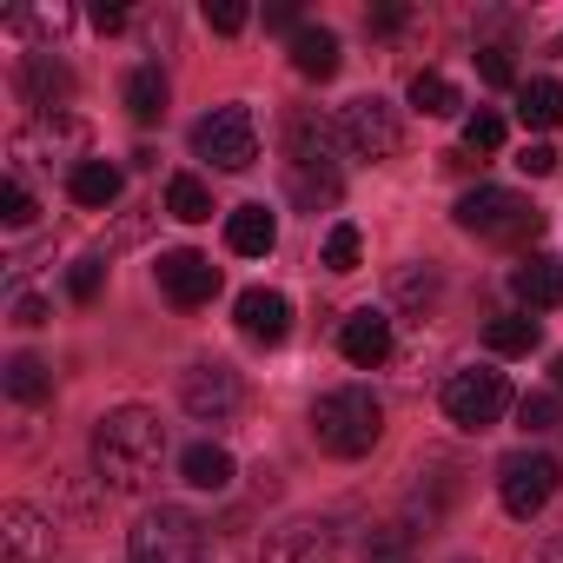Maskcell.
I'll use <instances>...</instances> for the list:
<instances>
[{
	"mask_svg": "<svg viewBox=\"0 0 563 563\" xmlns=\"http://www.w3.org/2000/svg\"><path fill=\"white\" fill-rule=\"evenodd\" d=\"M166 457V424L146 405H120L93 424V471L113 490H146Z\"/></svg>",
	"mask_w": 563,
	"mask_h": 563,
	"instance_id": "obj_1",
	"label": "cell"
},
{
	"mask_svg": "<svg viewBox=\"0 0 563 563\" xmlns=\"http://www.w3.org/2000/svg\"><path fill=\"white\" fill-rule=\"evenodd\" d=\"M352 146H345V133L332 126V120H319V113H292L286 120V186H292V199L306 206V212H319V206H339V192H345V159Z\"/></svg>",
	"mask_w": 563,
	"mask_h": 563,
	"instance_id": "obj_2",
	"label": "cell"
},
{
	"mask_svg": "<svg viewBox=\"0 0 563 563\" xmlns=\"http://www.w3.org/2000/svg\"><path fill=\"white\" fill-rule=\"evenodd\" d=\"M312 438H319V451H332V457H365V451L385 438V405H378L365 385H339V391H325V398L312 405Z\"/></svg>",
	"mask_w": 563,
	"mask_h": 563,
	"instance_id": "obj_3",
	"label": "cell"
},
{
	"mask_svg": "<svg viewBox=\"0 0 563 563\" xmlns=\"http://www.w3.org/2000/svg\"><path fill=\"white\" fill-rule=\"evenodd\" d=\"M457 225L471 239H490V245H523L543 232V212L523 199V192H504V186H477L457 199Z\"/></svg>",
	"mask_w": 563,
	"mask_h": 563,
	"instance_id": "obj_4",
	"label": "cell"
},
{
	"mask_svg": "<svg viewBox=\"0 0 563 563\" xmlns=\"http://www.w3.org/2000/svg\"><path fill=\"white\" fill-rule=\"evenodd\" d=\"M133 563H206V523L179 504H159L133 530Z\"/></svg>",
	"mask_w": 563,
	"mask_h": 563,
	"instance_id": "obj_5",
	"label": "cell"
},
{
	"mask_svg": "<svg viewBox=\"0 0 563 563\" xmlns=\"http://www.w3.org/2000/svg\"><path fill=\"white\" fill-rule=\"evenodd\" d=\"M504 411H510V378H504V372L471 365V372H451V378H444V418H451L457 431H490Z\"/></svg>",
	"mask_w": 563,
	"mask_h": 563,
	"instance_id": "obj_6",
	"label": "cell"
},
{
	"mask_svg": "<svg viewBox=\"0 0 563 563\" xmlns=\"http://www.w3.org/2000/svg\"><path fill=\"white\" fill-rule=\"evenodd\" d=\"M556 484H563V464H556L550 451H510V457L497 464V497H504V510L523 517V523L556 497Z\"/></svg>",
	"mask_w": 563,
	"mask_h": 563,
	"instance_id": "obj_7",
	"label": "cell"
},
{
	"mask_svg": "<svg viewBox=\"0 0 563 563\" xmlns=\"http://www.w3.org/2000/svg\"><path fill=\"white\" fill-rule=\"evenodd\" d=\"M192 153L212 159L219 173H245V166L258 159V126H252V113H245V107H212V113L192 126Z\"/></svg>",
	"mask_w": 563,
	"mask_h": 563,
	"instance_id": "obj_8",
	"label": "cell"
},
{
	"mask_svg": "<svg viewBox=\"0 0 563 563\" xmlns=\"http://www.w3.org/2000/svg\"><path fill=\"white\" fill-rule=\"evenodd\" d=\"M339 133H345V146H352V159H391L398 146H405V126H398V107L391 100H378V93H365V100H352L345 107V120H339Z\"/></svg>",
	"mask_w": 563,
	"mask_h": 563,
	"instance_id": "obj_9",
	"label": "cell"
},
{
	"mask_svg": "<svg viewBox=\"0 0 563 563\" xmlns=\"http://www.w3.org/2000/svg\"><path fill=\"white\" fill-rule=\"evenodd\" d=\"M179 398H186V411H192L199 424H219V418H232V411H239V372H232V365H219V358H206V365H192V372H186Z\"/></svg>",
	"mask_w": 563,
	"mask_h": 563,
	"instance_id": "obj_10",
	"label": "cell"
},
{
	"mask_svg": "<svg viewBox=\"0 0 563 563\" xmlns=\"http://www.w3.org/2000/svg\"><path fill=\"white\" fill-rule=\"evenodd\" d=\"M159 292L173 299V306H212L219 299V265L206 258V252H166L159 258Z\"/></svg>",
	"mask_w": 563,
	"mask_h": 563,
	"instance_id": "obj_11",
	"label": "cell"
},
{
	"mask_svg": "<svg viewBox=\"0 0 563 563\" xmlns=\"http://www.w3.org/2000/svg\"><path fill=\"white\" fill-rule=\"evenodd\" d=\"M0 556L8 563H47L54 556V523L34 504H8L0 510Z\"/></svg>",
	"mask_w": 563,
	"mask_h": 563,
	"instance_id": "obj_12",
	"label": "cell"
},
{
	"mask_svg": "<svg viewBox=\"0 0 563 563\" xmlns=\"http://www.w3.org/2000/svg\"><path fill=\"white\" fill-rule=\"evenodd\" d=\"M510 292L523 299V312H556L563 306V258L556 252H523L510 272Z\"/></svg>",
	"mask_w": 563,
	"mask_h": 563,
	"instance_id": "obj_13",
	"label": "cell"
},
{
	"mask_svg": "<svg viewBox=\"0 0 563 563\" xmlns=\"http://www.w3.org/2000/svg\"><path fill=\"white\" fill-rule=\"evenodd\" d=\"M239 332H245L252 345H278V339L292 332V299H286V292H265V286L239 292Z\"/></svg>",
	"mask_w": 563,
	"mask_h": 563,
	"instance_id": "obj_14",
	"label": "cell"
},
{
	"mask_svg": "<svg viewBox=\"0 0 563 563\" xmlns=\"http://www.w3.org/2000/svg\"><path fill=\"white\" fill-rule=\"evenodd\" d=\"M339 352H345L358 372H378V365L391 358V319H385L378 306L352 312V319H345V332H339Z\"/></svg>",
	"mask_w": 563,
	"mask_h": 563,
	"instance_id": "obj_15",
	"label": "cell"
},
{
	"mask_svg": "<svg viewBox=\"0 0 563 563\" xmlns=\"http://www.w3.org/2000/svg\"><path fill=\"white\" fill-rule=\"evenodd\" d=\"M258 563H339V537L325 523H286Z\"/></svg>",
	"mask_w": 563,
	"mask_h": 563,
	"instance_id": "obj_16",
	"label": "cell"
},
{
	"mask_svg": "<svg viewBox=\"0 0 563 563\" xmlns=\"http://www.w3.org/2000/svg\"><path fill=\"white\" fill-rule=\"evenodd\" d=\"M120 186H126V173H120L113 159H80V166L67 173V192H74V206H87V212H107V206L120 199Z\"/></svg>",
	"mask_w": 563,
	"mask_h": 563,
	"instance_id": "obj_17",
	"label": "cell"
},
{
	"mask_svg": "<svg viewBox=\"0 0 563 563\" xmlns=\"http://www.w3.org/2000/svg\"><path fill=\"white\" fill-rule=\"evenodd\" d=\"M21 93H27V107H67L74 74H67L54 54H27V60H21Z\"/></svg>",
	"mask_w": 563,
	"mask_h": 563,
	"instance_id": "obj_18",
	"label": "cell"
},
{
	"mask_svg": "<svg viewBox=\"0 0 563 563\" xmlns=\"http://www.w3.org/2000/svg\"><path fill=\"white\" fill-rule=\"evenodd\" d=\"M225 245H232L239 258H265V252L278 245V219H272L265 206H239V212H225Z\"/></svg>",
	"mask_w": 563,
	"mask_h": 563,
	"instance_id": "obj_19",
	"label": "cell"
},
{
	"mask_svg": "<svg viewBox=\"0 0 563 563\" xmlns=\"http://www.w3.org/2000/svg\"><path fill=\"white\" fill-rule=\"evenodd\" d=\"M179 477H186L192 490H225V484L239 477V464H232L225 444H186V451H179Z\"/></svg>",
	"mask_w": 563,
	"mask_h": 563,
	"instance_id": "obj_20",
	"label": "cell"
},
{
	"mask_svg": "<svg viewBox=\"0 0 563 563\" xmlns=\"http://www.w3.org/2000/svg\"><path fill=\"white\" fill-rule=\"evenodd\" d=\"M292 67H299L306 80H332V74H339V34L306 21V27L292 34Z\"/></svg>",
	"mask_w": 563,
	"mask_h": 563,
	"instance_id": "obj_21",
	"label": "cell"
},
{
	"mask_svg": "<svg viewBox=\"0 0 563 563\" xmlns=\"http://www.w3.org/2000/svg\"><path fill=\"white\" fill-rule=\"evenodd\" d=\"M517 120L530 126V133H550V126H563V80H523L517 87Z\"/></svg>",
	"mask_w": 563,
	"mask_h": 563,
	"instance_id": "obj_22",
	"label": "cell"
},
{
	"mask_svg": "<svg viewBox=\"0 0 563 563\" xmlns=\"http://www.w3.org/2000/svg\"><path fill=\"white\" fill-rule=\"evenodd\" d=\"M537 339H543V325H537L530 312H504V319L484 325V345H490L497 358H523V352H537Z\"/></svg>",
	"mask_w": 563,
	"mask_h": 563,
	"instance_id": "obj_23",
	"label": "cell"
},
{
	"mask_svg": "<svg viewBox=\"0 0 563 563\" xmlns=\"http://www.w3.org/2000/svg\"><path fill=\"white\" fill-rule=\"evenodd\" d=\"M126 113H133L140 126H153V120L166 113V74H159V67H133V74H126Z\"/></svg>",
	"mask_w": 563,
	"mask_h": 563,
	"instance_id": "obj_24",
	"label": "cell"
},
{
	"mask_svg": "<svg viewBox=\"0 0 563 563\" xmlns=\"http://www.w3.org/2000/svg\"><path fill=\"white\" fill-rule=\"evenodd\" d=\"M8 398H14V405H47V398H54V372H47L34 352L8 358Z\"/></svg>",
	"mask_w": 563,
	"mask_h": 563,
	"instance_id": "obj_25",
	"label": "cell"
},
{
	"mask_svg": "<svg viewBox=\"0 0 563 563\" xmlns=\"http://www.w3.org/2000/svg\"><path fill=\"white\" fill-rule=\"evenodd\" d=\"M166 212L186 219V225L212 219V192H206V179H199V173H173V179H166Z\"/></svg>",
	"mask_w": 563,
	"mask_h": 563,
	"instance_id": "obj_26",
	"label": "cell"
},
{
	"mask_svg": "<svg viewBox=\"0 0 563 563\" xmlns=\"http://www.w3.org/2000/svg\"><path fill=\"white\" fill-rule=\"evenodd\" d=\"M411 107H418L424 120H451V113L464 107V93H457L444 74H418V80H411Z\"/></svg>",
	"mask_w": 563,
	"mask_h": 563,
	"instance_id": "obj_27",
	"label": "cell"
},
{
	"mask_svg": "<svg viewBox=\"0 0 563 563\" xmlns=\"http://www.w3.org/2000/svg\"><path fill=\"white\" fill-rule=\"evenodd\" d=\"M358 258H365V232L352 219H339L325 232V272H358Z\"/></svg>",
	"mask_w": 563,
	"mask_h": 563,
	"instance_id": "obj_28",
	"label": "cell"
},
{
	"mask_svg": "<svg viewBox=\"0 0 563 563\" xmlns=\"http://www.w3.org/2000/svg\"><path fill=\"white\" fill-rule=\"evenodd\" d=\"M34 192H27V179L21 173H8V186H0V225H8V232H27L34 225Z\"/></svg>",
	"mask_w": 563,
	"mask_h": 563,
	"instance_id": "obj_29",
	"label": "cell"
},
{
	"mask_svg": "<svg viewBox=\"0 0 563 563\" xmlns=\"http://www.w3.org/2000/svg\"><path fill=\"white\" fill-rule=\"evenodd\" d=\"M504 133H510V126H504V113H490V107H477V113L464 120V146H471V153H497Z\"/></svg>",
	"mask_w": 563,
	"mask_h": 563,
	"instance_id": "obj_30",
	"label": "cell"
},
{
	"mask_svg": "<svg viewBox=\"0 0 563 563\" xmlns=\"http://www.w3.org/2000/svg\"><path fill=\"white\" fill-rule=\"evenodd\" d=\"M100 286H107V265H100V258H80V265L67 272V299H74V306H93Z\"/></svg>",
	"mask_w": 563,
	"mask_h": 563,
	"instance_id": "obj_31",
	"label": "cell"
},
{
	"mask_svg": "<svg viewBox=\"0 0 563 563\" xmlns=\"http://www.w3.org/2000/svg\"><path fill=\"white\" fill-rule=\"evenodd\" d=\"M245 21H252L245 0H206V27H212V34H239Z\"/></svg>",
	"mask_w": 563,
	"mask_h": 563,
	"instance_id": "obj_32",
	"label": "cell"
},
{
	"mask_svg": "<svg viewBox=\"0 0 563 563\" xmlns=\"http://www.w3.org/2000/svg\"><path fill=\"white\" fill-rule=\"evenodd\" d=\"M477 74H484V87H517V67L504 47H477Z\"/></svg>",
	"mask_w": 563,
	"mask_h": 563,
	"instance_id": "obj_33",
	"label": "cell"
},
{
	"mask_svg": "<svg viewBox=\"0 0 563 563\" xmlns=\"http://www.w3.org/2000/svg\"><path fill=\"white\" fill-rule=\"evenodd\" d=\"M365 563H411V537L405 530H378L372 550H365Z\"/></svg>",
	"mask_w": 563,
	"mask_h": 563,
	"instance_id": "obj_34",
	"label": "cell"
},
{
	"mask_svg": "<svg viewBox=\"0 0 563 563\" xmlns=\"http://www.w3.org/2000/svg\"><path fill=\"white\" fill-rule=\"evenodd\" d=\"M438 292V272L431 265H411V272H398V299H411V306H424Z\"/></svg>",
	"mask_w": 563,
	"mask_h": 563,
	"instance_id": "obj_35",
	"label": "cell"
},
{
	"mask_svg": "<svg viewBox=\"0 0 563 563\" xmlns=\"http://www.w3.org/2000/svg\"><path fill=\"white\" fill-rule=\"evenodd\" d=\"M405 27H411V8H405V0H385V8H372V34H378V41L405 34Z\"/></svg>",
	"mask_w": 563,
	"mask_h": 563,
	"instance_id": "obj_36",
	"label": "cell"
},
{
	"mask_svg": "<svg viewBox=\"0 0 563 563\" xmlns=\"http://www.w3.org/2000/svg\"><path fill=\"white\" fill-rule=\"evenodd\" d=\"M517 424L523 431H556V398H523L517 405Z\"/></svg>",
	"mask_w": 563,
	"mask_h": 563,
	"instance_id": "obj_37",
	"label": "cell"
},
{
	"mask_svg": "<svg viewBox=\"0 0 563 563\" xmlns=\"http://www.w3.org/2000/svg\"><path fill=\"white\" fill-rule=\"evenodd\" d=\"M517 173H530V179H543V173H556V146H543V140H530V146L517 153Z\"/></svg>",
	"mask_w": 563,
	"mask_h": 563,
	"instance_id": "obj_38",
	"label": "cell"
},
{
	"mask_svg": "<svg viewBox=\"0 0 563 563\" xmlns=\"http://www.w3.org/2000/svg\"><path fill=\"white\" fill-rule=\"evenodd\" d=\"M265 27H272V34H286V41H292V34H299L306 21H299V8H292V0H278V8H265Z\"/></svg>",
	"mask_w": 563,
	"mask_h": 563,
	"instance_id": "obj_39",
	"label": "cell"
},
{
	"mask_svg": "<svg viewBox=\"0 0 563 563\" xmlns=\"http://www.w3.org/2000/svg\"><path fill=\"white\" fill-rule=\"evenodd\" d=\"M14 325H47V299L21 292V299H14Z\"/></svg>",
	"mask_w": 563,
	"mask_h": 563,
	"instance_id": "obj_40",
	"label": "cell"
},
{
	"mask_svg": "<svg viewBox=\"0 0 563 563\" xmlns=\"http://www.w3.org/2000/svg\"><path fill=\"white\" fill-rule=\"evenodd\" d=\"M93 27H100V34H120V27H126V8H107V0H100V8H93Z\"/></svg>",
	"mask_w": 563,
	"mask_h": 563,
	"instance_id": "obj_41",
	"label": "cell"
},
{
	"mask_svg": "<svg viewBox=\"0 0 563 563\" xmlns=\"http://www.w3.org/2000/svg\"><path fill=\"white\" fill-rule=\"evenodd\" d=\"M550 385H556V391H563V352H556V358H550Z\"/></svg>",
	"mask_w": 563,
	"mask_h": 563,
	"instance_id": "obj_42",
	"label": "cell"
},
{
	"mask_svg": "<svg viewBox=\"0 0 563 563\" xmlns=\"http://www.w3.org/2000/svg\"><path fill=\"white\" fill-rule=\"evenodd\" d=\"M543 563H563V537H556V543H550V550H543Z\"/></svg>",
	"mask_w": 563,
	"mask_h": 563,
	"instance_id": "obj_43",
	"label": "cell"
}]
</instances>
